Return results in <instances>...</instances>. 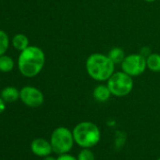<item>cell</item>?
<instances>
[{"label":"cell","instance_id":"6da1fadb","mask_svg":"<svg viewBox=\"0 0 160 160\" xmlns=\"http://www.w3.org/2000/svg\"><path fill=\"white\" fill-rule=\"evenodd\" d=\"M45 63V55L38 46H28L18 58L20 72L27 77H34L41 72Z\"/></svg>","mask_w":160,"mask_h":160},{"label":"cell","instance_id":"7a4b0ae2","mask_svg":"<svg viewBox=\"0 0 160 160\" xmlns=\"http://www.w3.org/2000/svg\"><path fill=\"white\" fill-rule=\"evenodd\" d=\"M115 64L110 58L104 55L95 53L91 55L86 60L88 74L96 81H107L114 73Z\"/></svg>","mask_w":160,"mask_h":160},{"label":"cell","instance_id":"3957f363","mask_svg":"<svg viewBox=\"0 0 160 160\" xmlns=\"http://www.w3.org/2000/svg\"><path fill=\"white\" fill-rule=\"evenodd\" d=\"M74 142L83 148L95 146L101 138L99 127L92 122H81L76 124L72 130Z\"/></svg>","mask_w":160,"mask_h":160},{"label":"cell","instance_id":"277c9868","mask_svg":"<svg viewBox=\"0 0 160 160\" xmlns=\"http://www.w3.org/2000/svg\"><path fill=\"white\" fill-rule=\"evenodd\" d=\"M108 87L109 88L111 94L122 97L129 94L134 86L132 76L124 72H114L108 80Z\"/></svg>","mask_w":160,"mask_h":160},{"label":"cell","instance_id":"5b68a950","mask_svg":"<svg viewBox=\"0 0 160 160\" xmlns=\"http://www.w3.org/2000/svg\"><path fill=\"white\" fill-rule=\"evenodd\" d=\"M73 142L74 138L72 132L70 131L67 127L63 126L56 128L53 131L50 138L53 152L58 154L68 152L72 148Z\"/></svg>","mask_w":160,"mask_h":160},{"label":"cell","instance_id":"8992f818","mask_svg":"<svg viewBox=\"0 0 160 160\" xmlns=\"http://www.w3.org/2000/svg\"><path fill=\"white\" fill-rule=\"evenodd\" d=\"M147 68L146 58L140 54H131L126 56L122 62V72L130 76H138L144 72Z\"/></svg>","mask_w":160,"mask_h":160},{"label":"cell","instance_id":"52a82bcc","mask_svg":"<svg viewBox=\"0 0 160 160\" xmlns=\"http://www.w3.org/2000/svg\"><path fill=\"white\" fill-rule=\"evenodd\" d=\"M21 101L29 108H39L44 102V96L42 92L31 86H26L20 91Z\"/></svg>","mask_w":160,"mask_h":160},{"label":"cell","instance_id":"ba28073f","mask_svg":"<svg viewBox=\"0 0 160 160\" xmlns=\"http://www.w3.org/2000/svg\"><path fill=\"white\" fill-rule=\"evenodd\" d=\"M30 148L34 154L42 157L50 155V153L53 152L50 141H47L44 138H35L31 142Z\"/></svg>","mask_w":160,"mask_h":160},{"label":"cell","instance_id":"9c48e42d","mask_svg":"<svg viewBox=\"0 0 160 160\" xmlns=\"http://www.w3.org/2000/svg\"><path fill=\"white\" fill-rule=\"evenodd\" d=\"M93 98L98 101V102H106L108 101L111 94V92L109 90V88L108 87V85H98L92 92Z\"/></svg>","mask_w":160,"mask_h":160},{"label":"cell","instance_id":"30bf717a","mask_svg":"<svg viewBox=\"0 0 160 160\" xmlns=\"http://www.w3.org/2000/svg\"><path fill=\"white\" fill-rule=\"evenodd\" d=\"M1 98L7 103L16 102L20 98V92L15 87H6L1 92Z\"/></svg>","mask_w":160,"mask_h":160},{"label":"cell","instance_id":"8fae6325","mask_svg":"<svg viewBox=\"0 0 160 160\" xmlns=\"http://www.w3.org/2000/svg\"><path fill=\"white\" fill-rule=\"evenodd\" d=\"M12 45L18 51H24L29 46L28 38L25 34H16L12 39Z\"/></svg>","mask_w":160,"mask_h":160},{"label":"cell","instance_id":"7c38bea8","mask_svg":"<svg viewBox=\"0 0 160 160\" xmlns=\"http://www.w3.org/2000/svg\"><path fill=\"white\" fill-rule=\"evenodd\" d=\"M147 68L152 72H160V55L156 53H151L146 58Z\"/></svg>","mask_w":160,"mask_h":160},{"label":"cell","instance_id":"4fadbf2b","mask_svg":"<svg viewBox=\"0 0 160 160\" xmlns=\"http://www.w3.org/2000/svg\"><path fill=\"white\" fill-rule=\"evenodd\" d=\"M108 57L114 64H122V62L125 58V55H124V51L122 48L114 47L108 52Z\"/></svg>","mask_w":160,"mask_h":160},{"label":"cell","instance_id":"5bb4252c","mask_svg":"<svg viewBox=\"0 0 160 160\" xmlns=\"http://www.w3.org/2000/svg\"><path fill=\"white\" fill-rule=\"evenodd\" d=\"M13 67L14 61L11 57L6 56L5 54L0 56V72H9L13 69Z\"/></svg>","mask_w":160,"mask_h":160},{"label":"cell","instance_id":"9a60e30c","mask_svg":"<svg viewBox=\"0 0 160 160\" xmlns=\"http://www.w3.org/2000/svg\"><path fill=\"white\" fill-rule=\"evenodd\" d=\"M9 44H10V40L8 34L3 30H0V56H2L6 53V51L9 48Z\"/></svg>","mask_w":160,"mask_h":160},{"label":"cell","instance_id":"2e32d148","mask_svg":"<svg viewBox=\"0 0 160 160\" xmlns=\"http://www.w3.org/2000/svg\"><path fill=\"white\" fill-rule=\"evenodd\" d=\"M77 160H95L93 152L89 148H84L79 152Z\"/></svg>","mask_w":160,"mask_h":160},{"label":"cell","instance_id":"e0dca14e","mask_svg":"<svg viewBox=\"0 0 160 160\" xmlns=\"http://www.w3.org/2000/svg\"><path fill=\"white\" fill-rule=\"evenodd\" d=\"M57 160H77L76 157H74L73 155L72 154H69V153H61L58 156Z\"/></svg>","mask_w":160,"mask_h":160},{"label":"cell","instance_id":"ac0fdd59","mask_svg":"<svg viewBox=\"0 0 160 160\" xmlns=\"http://www.w3.org/2000/svg\"><path fill=\"white\" fill-rule=\"evenodd\" d=\"M6 109V105H5V101L1 98L0 96V114H1L4 110Z\"/></svg>","mask_w":160,"mask_h":160},{"label":"cell","instance_id":"d6986e66","mask_svg":"<svg viewBox=\"0 0 160 160\" xmlns=\"http://www.w3.org/2000/svg\"><path fill=\"white\" fill-rule=\"evenodd\" d=\"M43 160H57V158L53 157V156H50V155H47L43 158Z\"/></svg>","mask_w":160,"mask_h":160},{"label":"cell","instance_id":"ffe728a7","mask_svg":"<svg viewBox=\"0 0 160 160\" xmlns=\"http://www.w3.org/2000/svg\"><path fill=\"white\" fill-rule=\"evenodd\" d=\"M144 1H146V2H154V1H156V0H144Z\"/></svg>","mask_w":160,"mask_h":160},{"label":"cell","instance_id":"44dd1931","mask_svg":"<svg viewBox=\"0 0 160 160\" xmlns=\"http://www.w3.org/2000/svg\"><path fill=\"white\" fill-rule=\"evenodd\" d=\"M157 160H160V158H158V159H157Z\"/></svg>","mask_w":160,"mask_h":160}]
</instances>
